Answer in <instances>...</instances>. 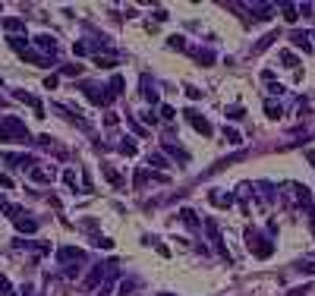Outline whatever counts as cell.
<instances>
[{
  "instance_id": "obj_1",
  "label": "cell",
  "mask_w": 315,
  "mask_h": 296,
  "mask_svg": "<svg viewBox=\"0 0 315 296\" xmlns=\"http://www.w3.org/2000/svg\"><path fill=\"white\" fill-rule=\"evenodd\" d=\"M246 249H249L256 259H271L274 255V243L268 237H262L256 227H246Z\"/></svg>"
},
{
  "instance_id": "obj_2",
  "label": "cell",
  "mask_w": 315,
  "mask_h": 296,
  "mask_svg": "<svg viewBox=\"0 0 315 296\" xmlns=\"http://www.w3.org/2000/svg\"><path fill=\"white\" fill-rule=\"evenodd\" d=\"M10 139L29 142V130L19 117H0V142H10Z\"/></svg>"
},
{
  "instance_id": "obj_3",
  "label": "cell",
  "mask_w": 315,
  "mask_h": 296,
  "mask_svg": "<svg viewBox=\"0 0 315 296\" xmlns=\"http://www.w3.org/2000/svg\"><path fill=\"white\" fill-rule=\"evenodd\" d=\"M0 158H3V164H16L19 170H32V164H35L32 154H16V151H3Z\"/></svg>"
},
{
  "instance_id": "obj_4",
  "label": "cell",
  "mask_w": 315,
  "mask_h": 296,
  "mask_svg": "<svg viewBox=\"0 0 315 296\" xmlns=\"http://www.w3.org/2000/svg\"><path fill=\"white\" fill-rule=\"evenodd\" d=\"M205 230H208V237H211V243H214V246H218V252H221V255H224V259H227V261H230V255H227V249H224V240H221V227H218V221H211V218H208V221H205Z\"/></svg>"
},
{
  "instance_id": "obj_5",
  "label": "cell",
  "mask_w": 315,
  "mask_h": 296,
  "mask_svg": "<svg viewBox=\"0 0 315 296\" xmlns=\"http://www.w3.org/2000/svg\"><path fill=\"white\" fill-rule=\"evenodd\" d=\"M82 92H85V98H89L92 104H101V107L111 104V98H107V89H98V85H82Z\"/></svg>"
},
{
  "instance_id": "obj_6",
  "label": "cell",
  "mask_w": 315,
  "mask_h": 296,
  "mask_svg": "<svg viewBox=\"0 0 315 296\" xmlns=\"http://www.w3.org/2000/svg\"><path fill=\"white\" fill-rule=\"evenodd\" d=\"M186 120H189V123H192V130H199L202 136H211V132H214V130H211V123L202 117V113H196V111H186Z\"/></svg>"
},
{
  "instance_id": "obj_7",
  "label": "cell",
  "mask_w": 315,
  "mask_h": 296,
  "mask_svg": "<svg viewBox=\"0 0 315 296\" xmlns=\"http://www.w3.org/2000/svg\"><path fill=\"white\" fill-rule=\"evenodd\" d=\"M208 202L214 208H230L233 205V192H224V189H211L208 192Z\"/></svg>"
},
{
  "instance_id": "obj_8",
  "label": "cell",
  "mask_w": 315,
  "mask_h": 296,
  "mask_svg": "<svg viewBox=\"0 0 315 296\" xmlns=\"http://www.w3.org/2000/svg\"><path fill=\"white\" fill-rule=\"evenodd\" d=\"M57 259L60 261H85V252H82V249H76V246H60L57 249Z\"/></svg>"
},
{
  "instance_id": "obj_9",
  "label": "cell",
  "mask_w": 315,
  "mask_h": 296,
  "mask_svg": "<svg viewBox=\"0 0 315 296\" xmlns=\"http://www.w3.org/2000/svg\"><path fill=\"white\" fill-rule=\"evenodd\" d=\"M142 98L148 101V104H158V89H155V82H151L148 76H142Z\"/></svg>"
},
{
  "instance_id": "obj_10",
  "label": "cell",
  "mask_w": 315,
  "mask_h": 296,
  "mask_svg": "<svg viewBox=\"0 0 315 296\" xmlns=\"http://www.w3.org/2000/svg\"><path fill=\"white\" fill-rule=\"evenodd\" d=\"M309 32H293L290 35V41H293V48H303V51H312V44H309Z\"/></svg>"
},
{
  "instance_id": "obj_11",
  "label": "cell",
  "mask_w": 315,
  "mask_h": 296,
  "mask_svg": "<svg viewBox=\"0 0 315 296\" xmlns=\"http://www.w3.org/2000/svg\"><path fill=\"white\" fill-rule=\"evenodd\" d=\"M35 44H38V48H41L44 54H51V57L57 54V44H54V38H51V35H38V38H35Z\"/></svg>"
},
{
  "instance_id": "obj_12",
  "label": "cell",
  "mask_w": 315,
  "mask_h": 296,
  "mask_svg": "<svg viewBox=\"0 0 315 296\" xmlns=\"http://www.w3.org/2000/svg\"><path fill=\"white\" fill-rule=\"evenodd\" d=\"M6 41H10V48L16 51V54H25V51H29V41H25V35H10Z\"/></svg>"
},
{
  "instance_id": "obj_13",
  "label": "cell",
  "mask_w": 315,
  "mask_h": 296,
  "mask_svg": "<svg viewBox=\"0 0 315 296\" xmlns=\"http://www.w3.org/2000/svg\"><path fill=\"white\" fill-rule=\"evenodd\" d=\"M180 221H183L189 230H199V218H196V211H189V208H183V211H180Z\"/></svg>"
},
{
  "instance_id": "obj_14",
  "label": "cell",
  "mask_w": 315,
  "mask_h": 296,
  "mask_svg": "<svg viewBox=\"0 0 315 296\" xmlns=\"http://www.w3.org/2000/svg\"><path fill=\"white\" fill-rule=\"evenodd\" d=\"M123 85H126V82H123V76H113V79H111V85H107V98L113 101V98L120 95V92H123Z\"/></svg>"
},
{
  "instance_id": "obj_15",
  "label": "cell",
  "mask_w": 315,
  "mask_h": 296,
  "mask_svg": "<svg viewBox=\"0 0 315 296\" xmlns=\"http://www.w3.org/2000/svg\"><path fill=\"white\" fill-rule=\"evenodd\" d=\"M32 180H35V183H51L54 180V170H41V167H32Z\"/></svg>"
},
{
  "instance_id": "obj_16",
  "label": "cell",
  "mask_w": 315,
  "mask_h": 296,
  "mask_svg": "<svg viewBox=\"0 0 315 296\" xmlns=\"http://www.w3.org/2000/svg\"><path fill=\"white\" fill-rule=\"evenodd\" d=\"M164 151H167V154H173V158H180V161H183V164H186V161H189V154H186L183 148H177L173 142H164Z\"/></svg>"
},
{
  "instance_id": "obj_17",
  "label": "cell",
  "mask_w": 315,
  "mask_h": 296,
  "mask_svg": "<svg viewBox=\"0 0 315 296\" xmlns=\"http://www.w3.org/2000/svg\"><path fill=\"white\" fill-rule=\"evenodd\" d=\"M290 189H293V192H296V199H299V202H303V205H309V199H312V196H309V189H306V186H303V183H290Z\"/></svg>"
},
{
  "instance_id": "obj_18",
  "label": "cell",
  "mask_w": 315,
  "mask_h": 296,
  "mask_svg": "<svg viewBox=\"0 0 315 296\" xmlns=\"http://www.w3.org/2000/svg\"><path fill=\"white\" fill-rule=\"evenodd\" d=\"M6 32H25V19H3Z\"/></svg>"
},
{
  "instance_id": "obj_19",
  "label": "cell",
  "mask_w": 315,
  "mask_h": 296,
  "mask_svg": "<svg viewBox=\"0 0 315 296\" xmlns=\"http://www.w3.org/2000/svg\"><path fill=\"white\" fill-rule=\"evenodd\" d=\"M167 48L170 51H186V38L183 35H170L167 38Z\"/></svg>"
},
{
  "instance_id": "obj_20",
  "label": "cell",
  "mask_w": 315,
  "mask_h": 296,
  "mask_svg": "<svg viewBox=\"0 0 315 296\" xmlns=\"http://www.w3.org/2000/svg\"><path fill=\"white\" fill-rule=\"evenodd\" d=\"M117 151L126 154V158H132V154H136V142H132V139H123V142L117 145Z\"/></svg>"
},
{
  "instance_id": "obj_21",
  "label": "cell",
  "mask_w": 315,
  "mask_h": 296,
  "mask_svg": "<svg viewBox=\"0 0 315 296\" xmlns=\"http://www.w3.org/2000/svg\"><path fill=\"white\" fill-rule=\"evenodd\" d=\"M271 41H278V32H268V35H265L262 41H259L256 48H252V51H256V54H262V51H265V48H268V44H271Z\"/></svg>"
},
{
  "instance_id": "obj_22",
  "label": "cell",
  "mask_w": 315,
  "mask_h": 296,
  "mask_svg": "<svg viewBox=\"0 0 315 296\" xmlns=\"http://www.w3.org/2000/svg\"><path fill=\"white\" fill-rule=\"evenodd\" d=\"M16 227H19L22 233H35V230H38L35 221H25V218H19V221H16Z\"/></svg>"
},
{
  "instance_id": "obj_23",
  "label": "cell",
  "mask_w": 315,
  "mask_h": 296,
  "mask_svg": "<svg viewBox=\"0 0 315 296\" xmlns=\"http://www.w3.org/2000/svg\"><path fill=\"white\" fill-rule=\"evenodd\" d=\"M101 170H104V177H107V180H111V183H113V186H123V180H120V173H117V170H113V167H107V164H104V167H101Z\"/></svg>"
},
{
  "instance_id": "obj_24",
  "label": "cell",
  "mask_w": 315,
  "mask_h": 296,
  "mask_svg": "<svg viewBox=\"0 0 315 296\" xmlns=\"http://www.w3.org/2000/svg\"><path fill=\"white\" fill-rule=\"evenodd\" d=\"M280 6H284V19H287V22H296V19H299V16H296L299 10H296L293 3H280Z\"/></svg>"
},
{
  "instance_id": "obj_25",
  "label": "cell",
  "mask_w": 315,
  "mask_h": 296,
  "mask_svg": "<svg viewBox=\"0 0 315 296\" xmlns=\"http://www.w3.org/2000/svg\"><path fill=\"white\" fill-rule=\"evenodd\" d=\"M95 63L101 66V70H111V66H117V57H101V54H95Z\"/></svg>"
},
{
  "instance_id": "obj_26",
  "label": "cell",
  "mask_w": 315,
  "mask_h": 296,
  "mask_svg": "<svg viewBox=\"0 0 315 296\" xmlns=\"http://www.w3.org/2000/svg\"><path fill=\"white\" fill-rule=\"evenodd\" d=\"M196 60H199V63H205V66H211L214 63V51H196Z\"/></svg>"
},
{
  "instance_id": "obj_27",
  "label": "cell",
  "mask_w": 315,
  "mask_h": 296,
  "mask_svg": "<svg viewBox=\"0 0 315 296\" xmlns=\"http://www.w3.org/2000/svg\"><path fill=\"white\" fill-rule=\"evenodd\" d=\"M265 113H268V117H274V120H278L284 111H280V104H274V101H265Z\"/></svg>"
},
{
  "instance_id": "obj_28",
  "label": "cell",
  "mask_w": 315,
  "mask_h": 296,
  "mask_svg": "<svg viewBox=\"0 0 315 296\" xmlns=\"http://www.w3.org/2000/svg\"><path fill=\"white\" fill-rule=\"evenodd\" d=\"M173 117H177V111H173L170 104H161V120H164V123H170Z\"/></svg>"
},
{
  "instance_id": "obj_29",
  "label": "cell",
  "mask_w": 315,
  "mask_h": 296,
  "mask_svg": "<svg viewBox=\"0 0 315 296\" xmlns=\"http://www.w3.org/2000/svg\"><path fill=\"white\" fill-rule=\"evenodd\" d=\"M126 123L132 126V132H136V136H148V130H145V126H139V123H136V117H126Z\"/></svg>"
},
{
  "instance_id": "obj_30",
  "label": "cell",
  "mask_w": 315,
  "mask_h": 296,
  "mask_svg": "<svg viewBox=\"0 0 315 296\" xmlns=\"http://www.w3.org/2000/svg\"><path fill=\"white\" fill-rule=\"evenodd\" d=\"M280 60H284V63L290 66V70H293V66L299 63V60H296V54H290V51H280Z\"/></svg>"
},
{
  "instance_id": "obj_31",
  "label": "cell",
  "mask_w": 315,
  "mask_h": 296,
  "mask_svg": "<svg viewBox=\"0 0 315 296\" xmlns=\"http://www.w3.org/2000/svg\"><path fill=\"white\" fill-rule=\"evenodd\" d=\"M63 183L70 186V189H79V183H76V173H73V170H63Z\"/></svg>"
},
{
  "instance_id": "obj_32",
  "label": "cell",
  "mask_w": 315,
  "mask_h": 296,
  "mask_svg": "<svg viewBox=\"0 0 315 296\" xmlns=\"http://www.w3.org/2000/svg\"><path fill=\"white\" fill-rule=\"evenodd\" d=\"M296 271H299V274H315V261H299Z\"/></svg>"
},
{
  "instance_id": "obj_33",
  "label": "cell",
  "mask_w": 315,
  "mask_h": 296,
  "mask_svg": "<svg viewBox=\"0 0 315 296\" xmlns=\"http://www.w3.org/2000/svg\"><path fill=\"white\" fill-rule=\"evenodd\" d=\"M151 164H155V167H167V158H164V154H161V151H151Z\"/></svg>"
},
{
  "instance_id": "obj_34",
  "label": "cell",
  "mask_w": 315,
  "mask_h": 296,
  "mask_svg": "<svg viewBox=\"0 0 315 296\" xmlns=\"http://www.w3.org/2000/svg\"><path fill=\"white\" fill-rule=\"evenodd\" d=\"M95 246L98 249H113V240L111 237H95Z\"/></svg>"
},
{
  "instance_id": "obj_35",
  "label": "cell",
  "mask_w": 315,
  "mask_h": 296,
  "mask_svg": "<svg viewBox=\"0 0 315 296\" xmlns=\"http://www.w3.org/2000/svg\"><path fill=\"white\" fill-rule=\"evenodd\" d=\"M224 136H227V142H230V145H240V139H243L237 130H224Z\"/></svg>"
},
{
  "instance_id": "obj_36",
  "label": "cell",
  "mask_w": 315,
  "mask_h": 296,
  "mask_svg": "<svg viewBox=\"0 0 315 296\" xmlns=\"http://www.w3.org/2000/svg\"><path fill=\"white\" fill-rule=\"evenodd\" d=\"M79 73H82V66H63V76H79Z\"/></svg>"
},
{
  "instance_id": "obj_37",
  "label": "cell",
  "mask_w": 315,
  "mask_h": 296,
  "mask_svg": "<svg viewBox=\"0 0 315 296\" xmlns=\"http://www.w3.org/2000/svg\"><path fill=\"white\" fill-rule=\"evenodd\" d=\"M186 95H189L192 101H199V98H202V92H199L196 85H186Z\"/></svg>"
},
{
  "instance_id": "obj_38",
  "label": "cell",
  "mask_w": 315,
  "mask_h": 296,
  "mask_svg": "<svg viewBox=\"0 0 315 296\" xmlns=\"http://www.w3.org/2000/svg\"><path fill=\"white\" fill-rule=\"evenodd\" d=\"M0 186H3V189H13V180L6 177V173H0Z\"/></svg>"
},
{
  "instance_id": "obj_39",
  "label": "cell",
  "mask_w": 315,
  "mask_h": 296,
  "mask_svg": "<svg viewBox=\"0 0 315 296\" xmlns=\"http://www.w3.org/2000/svg\"><path fill=\"white\" fill-rule=\"evenodd\" d=\"M227 113H230V120H240V117H243V107H230Z\"/></svg>"
},
{
  "instance_id": "obj_40",
  "label": "cell",
  "mask_w": 315,
  "mask_h": 296,
  "mask_svg": "<svg viewBox=\"0 0 315 296\" xmlns=\"http://www.w3.org/2000/svg\"><path fill=\"white\" fill-rule=\"evenodd\" d=\"M57 85V76H44V89H54Z\"/></svg>"
},
{
  "instance_id": "obj_41",
  "label": "cell",
  "mask_w": 315,
  "mask_h": 296,
  "mask_svg": "<svg viewBox=\"0 0 315 296\" xmlns=\"http://www.w3.org/2000/svg\"><path fill=\"white\" fill-rule=\"evenodd\" d=\"M306 161H309V164L315 167V151H312V148H306Z\"/></svg>"
},
{
  "instance_id": "obj_42",
  "label": "cell",
  "mask_w": 315,
  "mask_h": 296,
  "mask_svg": "<svg viewBox=\"0 0 315 296\" xmlns=\"http://www.w3.org/2000/svg\"><path fill=\"white\" fill-rule=\"evenodd\" d=\"M158 296H177V293H158Z\"/></svg>"
},
{
  "instance_id": "obj_43",
  "label": "cell",
  "mask_w": 315,
  "mask_h": 296,
  "mask_svg": "<svg viewBox=\"0 0 315 296\" xmlns=\"http://www.w3.org/2000/svg\"><path fill=\"white\" fill-rule=\"evenodd\" d=\"M0 208H3V196H0Z\"/></svg>"
},
{
  "instance_id": "obj_44",
  "label": "cell",
  "mask_w": 315,
  "mask_h": 296,
  "mask_svg": "<svg viewBox=\"0 0 315 296\" xmlns=\"http://www.w3.org/2000/svg\"><path fill=\"white\" fill-rule=\"evenodd\" d=\"M0 85H3V76H0Z\"/></svg>"
}]
</instances>
